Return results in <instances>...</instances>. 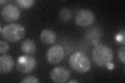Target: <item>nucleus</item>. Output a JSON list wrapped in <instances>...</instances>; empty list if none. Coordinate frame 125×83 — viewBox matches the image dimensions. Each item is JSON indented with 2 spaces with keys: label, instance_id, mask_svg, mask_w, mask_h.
Masks as SVG:
<instances>
[{
  "label": "nucleus",
  "instance_id": "nucleus-1",
  "mask_svg": "<svg viewBox=\"0 0 125 83\" xmlns=\"http://www.w3.org/2000/svg\"><path fill=\"white\" fill-rule=\"evenodd\" d=\"M69 64L73 70L79 73L87 72L91 68L89 59L85 54L79 51L74 53L70 56Z\"/></svg>",
  "mask_w": 125,
  "mask_h": 83
},
{
  "label": "nucleus",
  "instance_id": "nucleus-2",
  "mask_svg": "<svg viewBox=\"0 0 125 83\" xmlns=\"http://www.w3.org/2000/svg\"><path fill=\"white\" fill-rule=\"evenodd\" d=\"M92 58L96 65L100 66H104L113 60V51L106 45H96L93 49Z\"/></svg>",
  "mask_w": 125,
  "mask_h": 83
},
{
  "label": "nucleus",
  "instance_id": "nucleus-3",
  "mask_svg": "<svg viewBox=\"0 0 125 83\" xmlns=\"http://www.w3.org/2000/svg\"><path fill=\"white\" fill-rule=\"evenodd\" d=\"M3 37L11 42H17L24 37L25 29L21 25L13 23L4 27L1 30Z\"/></svg>",
  "mask_w": 125,
  "mask_h": 83
},
{
  "label": "nucleus",
  "instance_id": "nucleus-4",
  "mask_svg": "<svg viewBox=\"0 0 125 83\" xmlns=\"http://www.w3.org/2000/svg\"><path fill=\"white\" fill-rule=\"evenodd\" d=\"M36 64V60L33 57L22 56L18 59L16 68L19 72L29 73L34 70Z\"/></svg>",
  "mask_w": 125,
  "mask_h": 83
},
{
  "label": "nucleus",
  "instance_id": "nucleus-5",
  "mask_svg": "<svg viewBox=\"0 0 125 83\" xmlns=\"http://www.w3.org/2000/svg\"><path fill=\"white\" fill-rule=\"evenodd\" d=\"M65 57V51L63 47L59 45L51 47L46 54V58L51 64L60 63Z\"/></svg>",
  "mask_w": 125,
  "mask_h": 83
},
{
  "label": "nucleus",
  "instance_id": "nucleus-6",
  "mask_svg": "<svg viewBox=\"0 0 125 83\" xmlns=\"http://www.w3.org/2000/svg\"><path fill=\"white\" fill-rule=\"evenodd\" d=\"M75 20L77 25L86 27L91 25L93 22L94 20V15L90 10L81 9L77 13Z\"/></svg>",
  "mask_w": 125,
  "mask_h": 83
},
{
  "label": "nucleus",
  "instance_id": "nucleus-7",
  "mask_svg": "<svg viewBox=\"0 0 125 83\" xmlns=\"http://www.w3.org/2000/svg\"><path fill=\"white\" fill-rule=\"evenodd\" d=\"M1 15L3 19L6 21L13 22L19 18L21 13L17 6L9 4L3 7L1 10Z\"/></svg>",
  "mask_w": 125,
  "mask_h": 83
},
{
  "label": "nucleus",
  "instance_id": "nucleus-8",
  "mask_svg": "<svg viewBox=\"0 0 125 83\" xmlns=\"http://www.w3.org/2000/svg\"><path fill=\"white\" fill-rule=\"evenodd\" d=\"M51 78L55 83H62L67 82L69 78V71L64 67L58 66L53 69L50 73Z\"/></svg>",
  "mask_w": 125,
  "mask_h": 83
},
{
  "label": "nucleus",
  "instance_id": "nucleus-9",
  "mask_svg": "<svg viewBox=\"0 0 125 83\" xmlns=\"http://www.w3.org/2000/svg\"><path fill=\"white\" fill-rule=\"evenodd\" d=\"M14 65V62L9 55H4L0 57V73H7L12 70Z\"/></svg>",
  "mask_w": 125,
  "mask_h": 83
},
{
  "label": "nucleus",
  "instance_id": "nucleus-10",
  "mask_svg": "<svg viewBox=\"0 0 125 83\" xmlns=\"http://www.w3.org/2000/svg\"><path fill=\"white\" fill-rule=\"evenodd\" d=\"M40 39L42 42L45 44H53L56 41V33L51 29H45L40 34Z\"/></svg>",
  "mask_w": 125,
  "mask_h": 83
},
{
  "label": "nucleus",
  "instance_id": "nucleus-11",
  "mask_svg": "<svg viewBox=\"0 0 125 83\" xmlns=\"http://www.w3.org/2000/svg\"><path fill=\"white\" fill-rule=\"evenodd\" d=\"M21 49L25 54H32L36 51V44L31 39H26L22 43Z\"/></svg>",
  "mask_w": 125,
  "mask_h": 83
},
{
  "label": "nucleus",
  "instance_id": "nucleus-12",
  "mask_svg": "<svg viewBox=\"0 0 125 83\" xmlns=\"http://www.w3.org/2000/svg\"><path fill=\"white\" fill-rule=\"evenodd\" d=\"M60 18L64 22L68 21L72 17V13L67 8H63L60 11Z\"/></svg>",
  "mask_w": 125,
  "mask_h": 83
},
{
  "label": "nucleus",
  "instance_id": "nucleus-13",
  "mask_svg": "<svg viewBox=\"0 0 125 83\" xmlns=\"http://www.w3.org/2000/svg\"><path fill=\"white\" fill-rule=\"evenodd\" d=\"M18 4L22 9H27L32 6L35 2L34 0H18L16 1Z\"/></svg>",
  "mask_w": 125,
  "mask_h": 83
},
{
  "label": "nucleus",
  "instance_id": "nucleus-14",
  "mask_svg": "<svg viewBox=\"0 0 125 83\" xmlns=\"http://www.w3.org/2000/svg\"><path fill=\"white\" fill-rule=\"evenodd\" d=\"M39 80L38 79L33 76H27L25 78L23 79V80L21 81V83H39Z\"/></svg>",
  "mask_w": 125,
  "mask_h": 83
},
{
  "label": "nucleus",
  "instance_id": "nucleus-15",
  "mask_svg": "<svg viewBox=\"0 0 125 83\" xmlns=\"http://www.w3.org/2000/svg\"><path fill=\"white\" fill-rule=\"evenodd\" d=\"M9 49V45L4 41H1L0 42V53L1 54H4L6 53Z\"/></svg>",
  "mask_w": 125,
  "mask_h": 83
},
{
  "label": "nucleus",
  "instance_id": "nucleus-16",
  "mask_svg": "<svg viewBox=\"0 0 125 83\" xmlns=\"http://www.w3.org/2000/svg\"><path fill=\"white\" fill-rule=\"evenodd\" d=\"M125 46L121 47L118 52V58L120 61L123 62L124 64H125Z\"/></svg>",
  "mask_w": 125,
  "mask_h": 83
},
{
  "label": "nucleus",
  "instance_id": "nucleus-17",
  "mask_svg": "<svg viewBox=\"0 0 125 83\" xmlns=\"http://www.w3.org/2000/svg\"><path fill=\"white\" fill-rule=\"evenodd\" d=\"M116 41H118V42H120L122 43L123 44H125V32L123 31V33H119L116 35Z\"/></svg>",
  "mask_w": 125,
  "mask_h": 83
},
{
  "label": "nucleus",
  "instance_id": "nucleus-18",
  "mask_svg": "<svg viewBox=\"0 0 125 83\" xmlns=\"http://www.w3.org/2000/svg\"><path fill=\"white\" fill-rule=\"evenodd\" d=\"M105 66H106V68L109 70H112L114 69V64H113L111 62L108 63V64H107Z\"/></svg>",
  "mask_w": 125,
  "mask_h": 83
},
{
  "label": "nucleus",
  "instance_id": "nucleus-19",
  "mask_svg": "<svg viewBox=\"0 0 125 83\" xmlns=\"http://www.w3.org/2000/svg\"><path fill=\"white\" fill-rule=\"evenodd\" d=\"M6 2V1H5V0H4V1H3V0H1V1H0V4H1V5L4 4Z\"/></svg>",
  "mask_w": 125,
  "mask_h": 83
},
{
  "label": "nucleus",
  "instance_id": "nucleus-20",
  "mask_svg": "<svg viewBox=\"0 0 125 83\" xmlns=\"http://www.w3.org/2000/svg\"><path fill=\"white\" fill-rule=\"evenodd\" d=\"M78 83V82L76 80H72V81H70L69 82H68V83Z\"/></svg>",
  "mask_w": 125,
  "mask_h": 83
}]
</instances>
